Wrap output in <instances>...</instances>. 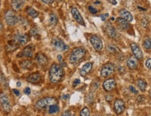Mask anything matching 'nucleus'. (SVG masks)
Returning a JSON list of instances; mask_svg holds the SVG:
<instances>
[{"label":"nucleus","instance_id":"4d7b16f0","mask_svg":"<svg viewBox=\"0 0 151 116\" xmlns=\"http://www.w3.org/2000/svg\"><path fill=\"white\" fill-rule=\"evenodd\" d=\"M58 1H62V0H58Z\"/></svg>","mask_w":151,"mask_h":116},{"label":"nucleus","instance_id":"f257e3e1","mask_svg":"<svg viewBox=\"0 0 151 116\" xmlns=\"http://www.w3.org/2000/svg\"><path fill=\"white\" fill-rule=\"evenodd\" d=\"M65 72L60 64L53 63L49 70V80L52 83H58L63 79Z\"/></svg>","mask_w":151,"mask_h":116},{"label":"nucleus","instance_id":"58836bf2","mask_svg":"<svg viewBox=\"0 0 151 116\" xmlns=\"http://www.w3.org/2000/svg\"><path fill=\"white\" fill-rule=\"evenodd\" d=\"M108 16H109V13H105V14H103V15H101V16H100V18H101V20L105 21L106 19V18Z\"/></svg>","mask_w":151,"mask_h":116},{"label":"nucleus","instance_id":"09e8293b","mask_svg":"<svg viewBox=\"0 0 151 116\" xmlns=\"http://www.w3.org/2000/svg\"><path fill=\"white\" fill-rule=\"evenodd\" d=\"M3 28H4V25H3L2 22L0 21V31H1V30H3Z\"/></svg>","mask_w":151,"mask_h":116},{"label":"nucleus","instance_id":"1a4fd4ad","mask_svg":"<svg viewBox=\"0 0 151 116\" xmlns=\"http://www.w3.org/2000/svg\"><path fill=\"white\" fill-rule=\"evenodd\" d=\"M35 50V45H28L18 55V57H25V58H32Z\"/></svg>","mask_w":151,"mask_h":116},{"label":"nucleus","instance_id":"a878e982","mask_svg":"<svg viewBox=\"0 0 151 116\" xmlns=\"http://www.w3.org/2000/svg\"><path fill=\"white\" fill-rule=\"evenodd\" d=\"M58 16H56V14L52 13L50 15V16H49V22H50V24H52V25H55V24H57V23H58Z\"/></svg>","mask_w":151,"mask_h":116},{"label":"nucleus","instance_id":"37998d69","mask_svg":"<svg viewBox=\"0 0 151 116\" xmlns=\"http://www.w3.org/2000/svg\"><path fill=\"white\" fill-rule=\"evenodd\" d=\"M13 92H14V93L15 94H16V96H19L20 95V92L18 90H16V89H14L13 90Z\"/></svg>","mask_w":151,"mask_h":116},{"label":"nucleus","instance_id":"4468645a","mask_svg":"<svg viewBox=\"0 0 151 116\" xmlns=\"http://www.w3.org/2000/svg\"><path fill=\"white\" fill-rule=\"evenodd\" d=\"M71 14L73 17V18L75 19V20L78 22V24H81L83 26H86V22H85L82 16L81 15L79 11L75 7L71 9Z\"/></svg>","mask_w":151,"mask_h":116},{"label":"nucleus","instance_id":"4c0bfd02","mask_svg":"<svg viewBox=\"0 0 151 116\" xmlns=\"http://www.w3.org/2000/svg\"><path fill=\"white\" fill-rule=\"evenodd\" d=\"M41 1L46 4H51L54 1V0H41Z\"/></svg>","mask_w":151,"mask_h":116},{"label":"nucleus","instance_id":"864d4df0","mask_svg":"<svg viewBox=\"0 0 151 116\" xmlns=\"http://www.w3.org/2000/svg\"><path fill=\"white\" fill-rule=\"evenodd\" d=\"M115 20V18H113V17H112V18H111V20H113H113Z\"/></svg>","mask_w":151,"mask_h":116},{"label":"nucleus","instance_id":"72a5a7b5","mask_svg":"<svg viewBox=\"0 0 151 116\" xmlns=\"http://www.w3.org/2000/svg\"><path fill=\"white\" fill-rule=\"evenodd\" d=\"M93 99H94V95L92 94H90L88 96V97H87V101H88V102L89 104L92 103V102H93Z\"/></svg>","mask_w":151,"mask_h":116},{"label":"nucleus","instance_id":"9b49d317","mask_svg":"<svg viewBox=\"0 0 151 116\" xmlns=\"http://www.w3.org/2000/svg\"><path fill=\"white\" fill-rule=\"evenodd\" d=\"M116 87V82L114 79H108L104 82L103 87L106 92H111Z\"/></svg>","mask_w":151,"mask_h":116},{"label":"nucleus","instance_id":"39448f33","mask_svg":"<svg viewBox=\"0 0 151 116\" xmlns=\"http://www.w3.org/2000/svg\"><path fill=\"white\" fill-rule=\"evenodd\" d=\"M0 104H1L2 110L6 113H9L11 111V106L10 101L6 94L5 93L0 94Z\"/></svg>","mask_w":151,"mask_h":116},{"label":"nucleus","instance_id":"79ce46f5","mask_svg":"<svg viewBox=\"0 0 151 116\" xmlns=\"http://www.w3.org/2000/svg\"><path fill=\"white\" fill-rule=\"evenodd\" d=\"M106 100L109 102H111V100H112V97L110 96V95H106Z\"/></svg>","mask_w":151,"mask_h":116},{"label":"nucleus","instance_id":"bb28decb","mask_svg":"<svg viewBox=\"0 0 151 116\" xmlns=\"http://www.w3.org/2000/svg\"><path fill=\"white\" fill-rule=\"evenodd\" d=\"M60 111V108L58 107V106L57 104H53L49 106L48 108V113L50 114H55L58 113Z\"/></svg>","mask_w":151,"mask_h":116},{"label":"nucleus","instance_id":"f3484780","mask_svg":"<svg viewBox=\"0 0 151 116\" xmlns=\"http://www.w3.org/2000/svg\"><path fill=\"white\" fill-rule=\"evenodd\" d=\"M27 81L31 83H34V84L39 83L41 81V73L39 72H35V73L30 74L27 77Z\"/></svg>","mask_w":151,"mask_h":116},{"label":"nucleus","instance_id":"dca6fc26","mask_svg":"<svg viewBox=\"0 0 151 116\" xmlns=\"http://www.w3.org/2000/svg\"><path fill=\"white\" fill-rule=\"evenodd\" d=\"M35 60L39 65L42 66H46L48 64V60L47 57L41 53H39L36 55Z\"/></svg>","mask_w":151,"mask_h":116},{"label":"nucleus","instance_id":"5fc2aeb1","mask_svg":"<svg viewBox=\"0 0 151 116\" xmlns=\"http://www.w3.org/2000/svg\"><path fill=\"white\" fill-rule=\"evenodd\" d=\"M19 1H25V0H19Z\"/></svg>","mask_w":151,"mask_h":116},{"label":"nucleus","instance_id":"3c124183","mask_svg":"<svg viewBox=\"0 0 151 116\" xmlns=\"http://www.w3.org/2000/svg\"><path fill=\"white\" fill-rule=\"evenodd\" d=\"M17 86L18 87L21 86V83H20V82H18V83H17Z\"/></svg>","mask_w":151,"mask_h":116},{"label":"nucleus","instance_id":"7ed1b4c3","mask_svg":"<svg viewBox=\"0 0 151 116\" xmlns=\"http://www.w3.org/2000/svg\"><path fill=\"white\" fill-rule=\"evenodd\" d=\"M57 103H58V99L55 97H47L38 100L35 103V107L38 110H42L53 104H57Z\"/></svg>","mask_w":151,"mask_h":116},{"label":"nucleus","instance_id":"5701e85b","mask_svg":"<svg viewBox=\"0 0 151 116\" xmlns=\"http://www.w3.org/2000/svg\"><path fill=\"white\" fill-rule=\"evenodd\" d=\"M20 66L23 69L31 70L33 67V62L29 60H24L20 62Z\"/></svg>","mask_w":151,"mask_h":116},{"label":"nucleus","instance_id":"2f4dec72","mask_svg":"<svg viewBox=\"0 0 151 116\" xmlns=\"http://www.w3.org/2000/svg\"><path fill=\"white\" fill-rule=\"evenodd\" d=\"M61 116H75V114L71 110H67L62 114Z\"/></svg>","mask_w":151,"mask_h":116},{"label":"nucleus","instance_id":"473e14b6","mask_svg":"<svg viewBox=\"0 0 151 116\" xmlns=\"http://www.w3.org/2000/svg\"><path fill=\"white\" fill-rule=\"evenodd\" d=\"M88 10H89L90 12L92 13V14H95V13H97V11H98L97 9L94 8V7L91 6H88Z\"/></svg>","mask_w":151,"mask_h":116},{"label":"nucleus","instance_id":"0eeeda50","mask_svg":"<svg viewBox=\"0 0 151 116\" xmlns=\"http://www.w3.org/2000/svg\"><path fill=\"white\" fill-rule=\"evenodd\" d=\"M90 42L94 48V49L97 52L101 51L103 48V42L101 38L97 35H92L90 38Z\"/></svg>","mask_w":151,"mask_h":116},{"label":"nucleus","instance_id":"ddd939ff","mask_svg":"<svg viewBox=\"0 0 151 116\" xmlns=\"http://www.w3.org/2000/svg\"><path fill=\"white\" fill-rule=\"evenodd\" d=\"M52 45H53L55 48H56L57 50H60V51L67 50V49L69 48L68 45H66L61 39H58V38H56V39H54L52 40Z\"/></svg>","mask_w":151,"mask_h":116},{"label":"nucleus","instance_id":"a19ab883","mask_svg":"<svg viewBox=\"0 0 151 116\" xmlns=\"http://www.w3.org/2000/svg\"><path fill=\"white\" fill-rule=\"evenodd\" d=\"M24 92L26 94H29L30 93H31V90H30L29 87H26V88H24Z\"/></svg>","mask_w":151,"mask_h":116},{"label":"nucleus","instance_id":"7c9ffc66","mask_svg":"<svg viewBox=\"0 0 151 116\" xmlns=\"http://www.w3.org/2000/svg\"><path fill=\"white\" fill-rule=\"evenodd\" d=\"M107 49H108V50L111 53H116L117 51H118V49H117V48L116 46H114V45H108V47H107Z\"/></svg>","mask_w":151,"mask_h":116},{"label":"nucleus","instance_id":"20e7f679","mask_svg":"<svg viewBox=\"0 0 151 116\" xmlns=\"http://www.w3.org/2000/svg\"><path fill=\"white\" fill-rule=\"evenodd\" d=\"M5 20L6 23L9 26H15L20 22V17H18L15 13L14 11L9 10L5 13Z\"/></svg>","mask_w":151,"mask_h":116},{"label":"nucleus","instance_id":"a18cd8bd","mask_svg":"<svg viewBox=\"0 0 151 116\" xmlns=\"http://www.w3.org/2000/svg\"><path fill=\"white\" fill-rule=\"evenodd\" d=\"M143 100H144V97L143 96H139V97H138V101H139V102H142Z\"/></svg>","mask_w":151,"mask_h":116},{"label":"nucleus","instance_id":"9d476101","mask_svg":"<svg viewBox=\"0 0 151 116\" xmlns=\"http://www.w3.org/2000/svg\"><path fill=\"white\" fill-rule=\"evenodd\" d=\"M113 109L117 115H120L125 109V104L122 99H117L113 104Z\"/></svg>","mask_w":151,"mask_h":116},{"label":"nucleus","instance_id":"a211bd4d","mask_svg":"<svg viewBox=\"0 0 151 116\" xmlns=\"http://www.w3.org/2000/svg\"><path fill=\"white\" fill-rule=\"evenodd\" d=\"M119 14H120V18L124 19L129 22L133 20V16H132V13L129 11L126 10V9H121L119 12Z\"/></svg>","mask_w":151,"mask_h":116},{"label":"nucleus","instance_id":"c756f323","mask_svg":"<svg viewBox=\"0 0 151 116\" xmlns=\"http://www.w3.org/2000/svg\"><path fill=\"white\" fill-rule=\"evenodd\" d=\"M143 47L147 50H151V39H146L143 42Z\"/></svg>","mask_w":151,"mask_h":116},{"label":"nucleus","instance_id":"4be33fe9","mask_svg":"<svg viewBox=\"0 0 151 116\" xmlns=\"http://www.w3.org/2000/svg\"><path fill=\"white\" fill-rule=\"evenodd\" d=\"M25 1H19V0H12L11 1V6L16 11H20L24 4Z\"/></svg>","mask_w":151,"mask_h":116},{"label":"nucleus","instance_id":"6ab92c4d","mask_svg":"<svg viewBox=\"0 0 151 116\" xmlns=\"http://www.w3.org/2000/svg\"><path fill=\"white\" fill-rule=\"evenodd\" d=\"M92 69V62H88V63L85 64L83 67L81 68L80 71V74L82 76H86L88 73L91 71Z\"/></svg>","mask_w":151,"mask_h":116},{"label":"nucleus","instance_id":"393cba45","mask_svg":"<svg viewBox=\"0 0 151 116\" xmlns=\"http://www.w3.org/2000/svg\"><path fill=\"white\" fill-rule=\"evenodd\" d=\"M26 13L29 15V16H31L32 18H37L39 16V12L37 11H36L35 9L32 8V7H27V9H26Z\"/></svg>","mask_w":151,"mask_h":116},{"label":"nucleus","instance_id":"ea45409f","mask_svg":"<svg viewBox=\"0 0 151 116\" xmlns=\"http://www.w3.org/2000/svg\"><path fill=\"white\" fill-rule=\"evenodd\" d=\"M80 83H81V81H80V80H79V79H76V80H74V81H73V87L77 86V85H78Z\"/></svg>","mask_w":151,"mask_h":116},{"label":"nucleus","instance_id":"c03bdc74","mask_svg":"<svg viewBox=\"0 0 151 116\" xmlns=\"http://www.w3.org/2000/svg\"><path fill=\"white\" fill-rule=\"evenodd\" d=\"M69 94H65V95H63V96H62V99L67 100V99H69Z\"/></svg>","mask_w":151,"mask_h":116},{"label":"nucleus","instance_id":"f704fd0d","mask_svg":"<svg viewBox=\"0 0 151 116\" xmlns=\"http://www.w3.org/2000/svg\"><path fill=\"white\" fill-rule=\"evenodd\" d=\"M129 89V90L131 91L132 93H133V94H138V91L137 90V89H136L134 86H132V85H130Z\"/></svg>","mask_w":151,"mask_h":116},{"label":"nucleus","instance_id":"b1692460","mask_svg":"<svg viewBox=\"0 0 151 116\" xmlns=\"http://www.w3.org/2000/svg\"><path fill=\"white\" fill-rule=\"evenodd\" d=\"M137 86L141 92H145L146 90L147 83L143 79H139L137 81Z\"/></svg>","mask_w":151,"mask_h":116},{"label":"nucleus","instance_id":"c85d7f7f","mask_svg":"<svg viewBox=\"0 0 151 116\" xmlns=\"http://www.w3.org/2000/svg\"><path fill=\"white\" fill-rule=\"evenodd\" d=\"M80 116H90V111L88 107H84L80 112Z\"/></svg>","mask_w":151,"mask_h":116},{"label":"nucleus","instance_id":"8fccbe9b","mask_svg":"<svg viewBox=\"0 0 151 116\" xmlns=\"http://www.w3.org/2000/svg\"><path fill=\"white\" fill-rule=\"evenodd\" d=\"M138 9H139V10H142V11H146V9H143L142 7H140V6H138Z\"/></svg>","mask_w":151,"mask_h":116},{"label":"nucleus","instance_id":"2eb2a0df","mask_svg":"<svg viewBox=\"0 0 151 116\" xmlns=\"http://www.w3.org/2000/svg\"><path fill=\"white\" fill-rule=\"evenodd\" d=\"M131 48L133 53L134 55L137 60H142L143 58V54L142 53V50H141L140 47L138 45L137 43H131Z\"/></svg>","mask_w":151,"mask_h":116},{"label":"nucleus","instance_id":"603ef678","mask_svg":"<svg viewBox=\"0 0 151 116\" xmlns=\"http://www.w3.org/2000/svg\"><path fill=\"white\" fill-rule=\"evenodd\" d=\"M95 4H100V1H95Z\"/></svg>","mask_w":151,"mask_h":116},{"label":"nucleus","instance_id":"f8f14e48","mask_svg":"<svg viewBox=\"0 0 151 116\" xmlns=\"http://www.w3.org/2000/svg\"><path fill=\"white\" fill-rule=\"evenodd\" d=\"M105 30L107 35L111 38V39H117L118 38V32L116 31V29L111 24L108 23L106 24Z\"/></svg>","mask_w":151,"mask_h":116},{"label":"nucleus","instance_id":"423d86ee","mask_svg":"<svg viewBox=\"0 0 151 116\" xmlns=\"http://www.w3.org/2000/svg\"><path fill=\"white\" fill-rule=\"evenodd\" d=\"M115 72V66L113 63H109L105 64L104 65H103L102 68H101V71H100V74H101V76L103 78H106L108 76L112 75Z\"/></svg>","mask_w":151,"mask_h":116},{"label":"nucleus","instance_id":"6e6d98bb","mask_svg":"<svg viewBox=\"0 0 151 116\" xmlns=\"http://www.w3.org/2000/svg\"><path fill=\"white\" fill-rule=\"evenodd\" d=\"M150 98H151V91H150Z\"/></svg>","mask_w":151,"mask_h":116},{"label":"nucleus","instance_id":"412c9836","mask_svg":"<svg viewBox=\"0 0 151 116\" xmlns=\"http://www.w3.org/2000/svg\"><path fill=\"white\" fill-rule=\"evenodd\" d=\"M127 64L128 68L130 69L133 70V69H137V65H138L137 59L135 57H133V56L129 57L127 60Z\"/></svg>","mask_w":151,"mask_h":116},{"label":"nucleus","instance_id":"aec40b11","mask_svg":"<svg viewBox=\"0 0 151 116\" xmlns=\"http://www.w3.org/2000/svg\"><path fill=\"white\" fill-rule=\"evenodd\" d=\"M116 22H117V24H118V25L122 30L129 29V27H130L129 22L127 21L126 20H124V19H123V18H118L116 19Z\"/></svg>","mask_w":151,"mask_h":116},{"label":"nucleus","instance_id":"49530a36","mask_svg":"<svg viewBox=\"0 0 151 116\" xmlns=\"http://www.w3.org/2000/svg\"><path fill=\"white\" fill-rule=\"evenodd\" d=\"M58 60H59L60 62H62V61H63V59H62V56L61 55H58Z\"/></svg>","mask_w":151,"mask_h":116},{"label":"nucleus","instance_id":"e433bc0d","mask_svg":"<svg viewBox=\"0 0 151 116\" xmlns=\"http://www.w3.org/2000/svg\"><path fill=\"white\" fill-rule=\"evenodd\" d=\"M148 20H147L146 19H143L142 21H141V24H142L143 27H146L148 25Z\"/></svg>","mask_w":151,"mask_h":116},{"label":"nucleus","instance_id":"c9c22d12","mask_svg":"<svg viewBox=\"0 0 151 116\" xmlns=\"http://www.w3.org/2000/svg\"><path fill=\"white\" fill-rule=\"evenodd\" d=\"M146 66L148 69H151V58L148 59L146 61Z\"/></svg>","mask_w":151,"mask_h":116},{"label":"nucleus","instance_id":"f03ea898","mask_svg":"<svg viewBox=\"0 0 151 116\" xmlns=\"http://www.w3.org/2000/svg\"><path fill=\"white\" fill-rule=\"evenodd\" d=\"M86 55V50L83 48H76L73 49L69 55V62L72 64H77L83 60Z\"/></svg>","mask_w":151,"mask_h":116},{"label":"nucleus","instance_id":"cd10ccee","mask_svg":"<svg viewBox=\"0 0 151 116\" xmlns=\"http://www.w3.org/2000/svg\"><path fill=\"white\" fill-rule=\"evenodd\" d=\"M30 35L32 37L36 38V39H38V37H40V34H39V30L37 27H33L32 28V30H30Z\"/></svg>","mask_w":151,"mask_h":116},{"label":"nucleus","instance_id":"6e6552de","mask_svg":"<svg viewBox=\"0 0 151 116\" xmlns=\"http://www.w3.org/2000/svg\"><path fill=\"white\" fill-rule=\"evenodd\" d=\"M13 41L16 43L17 45H25L28 41H29V36L27 34H23V33H18L14 35Z\"/></svg>","mask_w":151,"mask_h":116},{"label":"nucleus","instance_id":"de8ad7c7","mask_svg":"<svg viewBox=\"0 0 151 116\" xmlns=\"http://www.w3.org/2000/svg\"><path fill=\"white\" fill-rule=\"evenodd\" d=\"M108 1L110 2L111 4H112L113 5H116L117 2H116V0H108Z\"/></svg>","mask_w":151,"mask_h":116}]
</instances>
